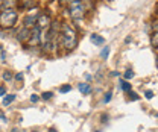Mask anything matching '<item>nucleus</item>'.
<instances>
[{"mask_svg": "<svg viewBox=\"0 0 158 132\" xmlns=\"http://www.w3.org/2000/svg\"><path fill=\"white\" fill-rule=\"evenodd\" d=\"M61 44L65 50H73L78 46V34L69 23L61 24Z\"/></svg>", "mask_w": 158, "mask_h": 132, "instance_id": "f257e3e1", "label": "nucleus"}, {"mask_svg": "<svg viewBox=\"0 0 158 132\" xmlns=\"http://www.w3.org/2000/svg\"><path fill=\"white\" fill-rule=\"evenodd\" d=\"M85 11H87V8H85V3H84V0H70V2H69L67 12H69V15H70V17H72L73 20L84 19V15H85Z\"/></svg>", "mask_w": 158, "mask_h": 132, "instance_id": "f03ea898", "label": "nucleus"}, {"mask_svg": "<svg viewBox=\"0 0 158 132\" xmlns=\"http://www.w3.org/2000/svg\"><path fill=\"white\" fill-rule=\"evenodd\" d=\"M19 21V12L14 9H8V11H2L0 12V26L2 29H11L15 26V23Z\"/></svg>", "mask_w": 158, "mask_h": 132, "instance_id": "7ed1b4c3", "label": "nucleus"}, {"mask_svg": "<svg viewBox=\"0 0 158 132\" xmlns=\"http://www.w3.org/2000/svg\"><path fill=\"white\" fill-rule=\"evenodd\" d=\"M41 38H43L41 29H40V27H34V29H32V34H31V38H29V41H27V44H29L31 47H37V46H40V43H41Z\"/></svg>", "mask_w": 158, "mask_h": 132, "instance_id": "20e7f679", "label": "nucleus"}, {"mask_svg": "<svg viewBox=\"0 0 158 132\" xmlns=\"http://www.w3.org/2000/svg\"><path fill=\"white\" fill-rule=\"evenodd\" d=\"M50 26H52V20L49 19L46 14L40 15V17H38V23H37V27H40L41 31H46V29H50Z\"/></svg>", "mask_w": 158, "mask_h": 132, "instance_id": "39448f33", "label": "nucleus"}, {"mask_svg": "<svg viewBox=\"0 0 158 132\" xmlns=\"http://www.w3.org/2000/svg\"><path fill=\"white\" fill-rule=\"evenodd\" d=\"M31 34H32V29H27V27H21L19 32H17V39L20 43H27L29 38H31Z\"/></svg>", "mask_w": 158, "mask_h": 132, "instance_id": "423d86ee", "label": "nucleus"}, {"mask_svg": "<svg viewBox=\"0 0 158 132\" xmlns=\"http://www.w3.org/2000/svg\"><path fill=\"white\" fill-rule=\"evenodd\" d=\"M23 21H24V27H27V29H34V27H37L38 17H35V15H26Z\"/></svg>", "mask_w": 158, "mask_h": 132, "instance_id": "0eeeda50", "label": "nucleus"}, {"mask_svg": "<svg viewBox=\"0 0 158 132\" xmlns=\"http://www.w3.org/2000/svg\"><path fill=\"white\" fill-rule=\"evenodd\" d=\"M17 5H19V0H2V2H0V8H2V11L14 9Z\"/></svg>", "mask_w": 158, "mask_h": 132, "instance_id": "6e6552de", "label": "nucleus"}, {"mask_svg": "<svg viewBox=\"0 0 158 132\" xmlns=\"http://www.w3.org/2000/svg\"><path fill=\"white\" fill-rule=\"evenodd\" d=\"M78 88H79V91H81V93H82L84 96L91 94V87H90V84H87V82H82V84H79Z\"/></svg>", "mask_w": 158, "mask_h": 132, "instance_id": "1a4fd4ad", "label": "nucleus"}, {"mask_svg": "<svg viewBox=\"0 0 158 132\" xmlns=\"http://www.w3.org/2000/svg\"><path fill=\"white\" fill-rule=\"evenodd\" d=\"M118 87H120V90L122 91H125V93H131V84L126 80V79H120V82H118Z\"/></svg>", "mask_w": 158, "mask_h": 132, "instance_id": "9d476101", "label": "nucleus"}, {"mask_svg": "<svg viewBox=\"0 0 158 132\" xmlns=\"http://www.w3.org/2000/svg\"><path fill=\"white\" fill-rule=\"evenodd\" d=\"M90 39H91V43H93V44H96V46H102V44L105 43V38L100 37V35H96V34L90 35Z\"/></svg>", "mask_w": 158, "mask_h": 132, "instance_id": "9b49d317", "label": "nucleus"}, {"mask_svg": "<svg viewBox=\"0 0 158 132\" xmlns=\"http://www.w3.org/2000/svg\"><path fill=\"white\" fill-rule=\"evenodd\" d=\"M14 100H15V94H9V96H6V97H3L2 105H3V106H8V105H11Z\"/></svg>", "mask_w": 158, "mask_h": 132, "instance_id": "f8f14e48", "label": "nucleus"}, {"mask_svg": "<svg viewBox=\"0 0 158 132\" xmlns=\"http://www.w3.org/2000/svg\"><path fill=\"white\" fill-rule=\"evenodd\" d=\"M151 46L158 49V31L152 32V35H151Z\"/></svg>", "mask_w": 158, "mask_h": 132, "instance_id": "ddd939ff", "label": "nucleus"}, {"mask_svg": "<svg viewBox=\"0 0 158 132\" xmlns=\"http://www.w3.org/2000/svg\"><path fill=\"white\" fill-rule=\"evenodd\" d=\"M2 77H3V80L5 82H11L15 76H14V73L12 72H9V70H6V72H3V75H2Z\"/></svg>", "mask_w": 158, "mask_h": 132, "instance_id": "4468645a", "label": "nucleus"}, {"mask_svg": "<svg viewBox=\"0 0 158 132\" xmlns=\"http://www.w3.org/2000/svg\"><path fill=\"white\" fill-rule=\"evenodd\" d=\"M134 77V72L131 70V68H128L125 73H123V79H126V80H131Z\"/></svg>", "mask_w": 158, "mask_h": 132, "instance_id": "2eb2a0df", "label": "nucleus"}, {"mask_svg": "<svg viewBox=\"0 0 158 132\" xmlns=\"http://www.w3.org/2000/svg\"><path fill=\"white\" fill-rule=\"evenodd\" d=\"M59 91H61L62 94H65V93L72 91V85H70V84H67V85H62V87L59 88Z\"/></svg>", "mask_w": 158, "mask_h": 132, "instance_id": "dca6fc26", "label": "nucleus"}, {"mask_svg": "<svg viewBox=\"0 0 158 132\" xmlns=\"http://www.w3.org/2000/svg\"><path fill=\"white\" fill-rule=\"evenodd\" d=\"M108 55H110V47H103V50L100 52V58L102 59H106Z\"/></svg>", "mask_w": 158, "mask_h": 132, "instance_id": "f3484780", "label": "nucleus"}, {"mask_svg": "<svg viewBox=\"0 0 158 132\" xmlns=\"http://www.w3.org/2000/svg\"><path fill=\"white\" fill-rule=\"evenodd\" d=\"M41 97H43L44 100H50V99L53 97V93H52V91H44V93L41 94Z\"/></svg>", "mask_w": 158, "mask_h": 132, "instance_id": "a211bd4d", "label": "nucleus"}, {"mask_svg": "<svg viewBox=\"0 0 158 132\" xmlns=\"http://www.w3.org/2000/svg\"><path fill=\"white\" fill-rule=\"evenodd\" d=\"M111 97H113V93H111V91H108V93L105 94V97H103V103H108V102L111 100Z\"/></svg>", "mask_w": 158, "mask_h": 132, "instance_id": "6ab92c4d", "label": "nucleus"}, {"mask_svg": "<svg viewBox=\"0 0 158 132\" xmlns=\"http://www.w3.org/2000/svg\"><path fill=\"white\" fill-rule=\"evenodd\" d=\"M129 99H131V100H140V96H138L137 93H134V91H131V93H129Z\"/></svg>", "mask_w": 158, "mask_h": 132, "instance_id": "aec40b11", "label": "nucleus"}, {"mask_svg": "<svg viewBox=\"0 0 158 132\" xmlns=\"http://www.w3.org/2000/svg\"><path fill=\"white\" fill-rule=\"evenodd\" d=\"M144 97H146L148 100H151V99L154 97V93H152L151 90H146V91H144Z\"/></svg>", "mask_w": 158, "mask_h": 132, "instance_id": "412c9836", "label": "nucleus"}, {"mask_svg": "<svg viewBox=\"0 0 158 132\" xmlns=\"http://www.w3.org/2000/svg\"><path fill=\"white\" fill-rule=\"evenodd\" d=\"M23 79H24V75H23L21 72H19V73L15 75V80H17V82H21Z\"/></svg>", "mask_w": 158, "mask_h": 132, "instance_id": "4be33fe9", "label": "nucleus"}, {"mask_svg": "<svg viewBox=\"0 0 158 132\" xmlns=\"http://www.w3.org/2000/svg\"><path fill=\"white\" fill-rule=\"evenodd\" d=\"M31 102H32V103H37V102H40V96L38 94H32V96H31Z\"/></svg>", "mask_w": 158, "mask_h": 132, "instance_id": "5701e85b", "label": "nucleus"}, {"mask_svg": "<svg viewBox=\"0 0 158 132\" xmlns=\"http://www.w3.org/2000/svg\"><path fill=\"white\" fill-rule=\"evenodd\" d=\"M0 61H2V64H5V61H6V50L3 47H2V59Z\"/></svg>", "mask_w": 158, "mask_h": 132, "instance_id": "b1692460", "label": "nucleus"}, {"mask_svg": "<svg viewBox=\"0 0 158 132\" xmlns=\"http://www.w3.org/2000/svg\"><path fill=\"white\" fill-rule=\"evenodd\" d=\"M0 96L2 97H6V87L5 85H2V88H0Z\"/></svg>", "mask_w": 158, "mask_h": 132, "instance_id": "393cba45", "label": "nucleus"}, {"mask_svg": "<svg viewBox=\"0 0 158 132\" xmlns=\"http://www.w3.org/2000/svg\"><path fill=\"white\" fill-rule=\"evenodd\" d=\"M106 118L110 120V117H106V114H103V115H102V123H106Z\"/></svg>", "mask_w": 158, "mask_h": 132, "instance_id": "a878e982", "label": "nucleus"}, {"mask_svg": "<svg viewBox=\"0 0 158 132\" xmlns=\"http://www.w3.org/2000/svg\"><path fill=\"white\" fill-rule=\"evenodd\" d=\"M2 122H3V123L6 122V115H5V113H2Z\"/></svg>", "mask_w": 158, "mask_h": 132, "instance_id": "bb28decb", "label": "nucleus"}, {"mask_svg": "<svg viewBox=\"0 0 158 132\" xmlns=\"http://www.w3.org/2000/svg\"><path fill=\"white\" fill-rule=\"evenodd\" d=\"M59 3H67V2H70V0H58Z\"/></svg>", "mask_w": 158, "mask_h": 132, "instance_id": "cd10ccee", "label": "nucleus"}, {"mask_svg": "<svg viewBox=\"0 0 158 132\" xmlns=\"http://www.w3.org/2000/svg\"><path fill=\"white\" fill-rule=\"evenodd\" d=\"M49 132H56V131H55L53 128H50V129H49Z\"/></svg>", "mask_w": 158, "mask_h": 132, "instance_id": "c85d7f7f", "label": "nucleus"}, {"mask_svg": "<svg viewBox=\"0 0 158 132\" xmlns=\"http://www.w3.org/2000/svg\"><path fill=\"white\" fill-rule=\"evenodd\" d=\"M155 11H157V12H158V3H157V5H155Z\"/></svg>", "mask_w": 158, "mask_h": 132, "instance_id": "c756f323", "label": "nucleus"}, {"mask_svg": "<svg viewBox=\"0 0 158 132\" xmlns=\"http://www.w3.org/2000/svg\"><path fill=\"white\" fill-rule=\"evenodd\" d=\"M157 67H158V55H157Z\"/></svg>", "mask_w": 158, "mask_h": 132, "instance_id": "7c9ffc66", "label": "nucleus"}, {"mask_svg": "<svg viewBox=\"0 0 158 132\" xmlns=\"http://www.w3.org/2000/svg\"><path fill=\"white\" fill-rule=\"evenodd\" d=\"M12 132H19V131H17V129H14V131H12Z\"/></svg>", "mask_w": 158, "mask_h": 132, "instance_id": "2f4dec72", "label": "nucleus"}, {"mask_svg": "<svg viewBox=\"0 0 158 132\" xmlns=\"http://www.w3.org/2000/svg\"><path fill=\"white\" fill-rule=\"evenodd\" d=\"M155 117H157V118H158V113H157V114H155Z\"/></svg>", "mask_w": 158, "mask_h": 132, "instance_id": "473e14b6", "label": "nucleus"}, {"mask_svg": "<svg viewBox=\"0 0 158 132\" xmlns=\"http://www.w3.org/2000/svg\"><path fill=\"white\" fill-rule=\"evenodd\" d=\"M32 132H37V131H32Z\"/></svg>", "mask_w": 158, "mask_h": 132, "instance_id": "72a5a7b5", "label": "nucleus"}]
</instances>
